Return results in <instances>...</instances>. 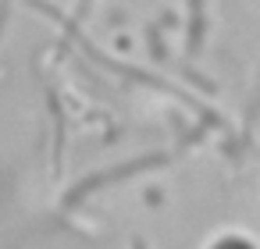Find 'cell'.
<instances>
[{"mask_svg":"<svg viewBox=\"0 0 260 249\" xmlns=\"http://www.w3.org/2000/svg\"><path fill=\"white\" fill-rule=\"evenodd\" d=\"M210 249H253V245H249L246 238H232V235H228V238H217Z\"/></svg>","mask_w":260,"mask_h":249,"instance_id":"6da1fadb","label":"cell"}]
</instances>
